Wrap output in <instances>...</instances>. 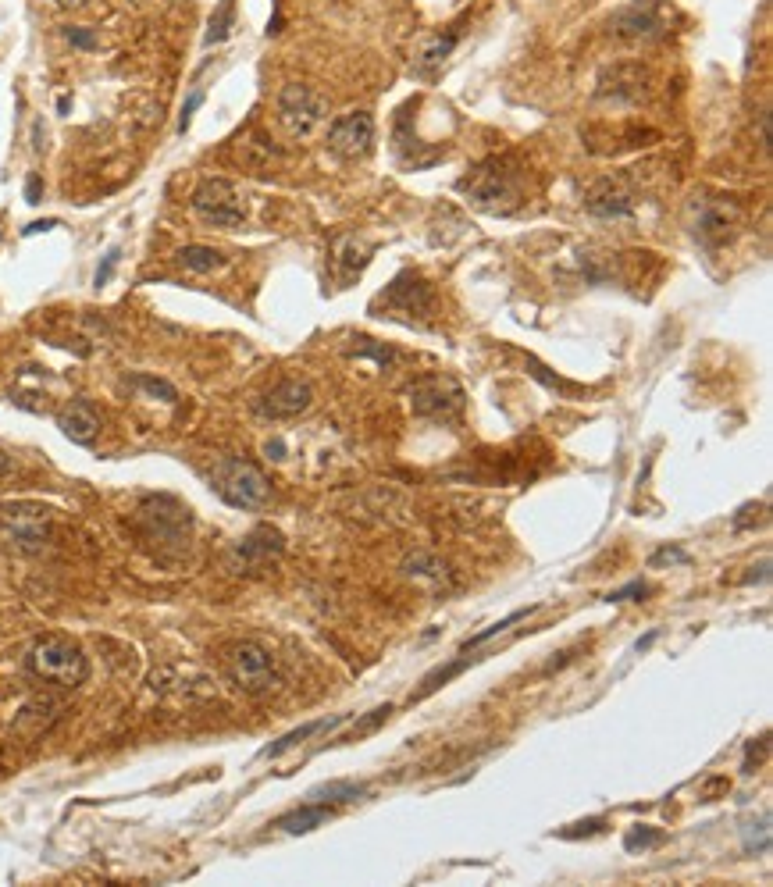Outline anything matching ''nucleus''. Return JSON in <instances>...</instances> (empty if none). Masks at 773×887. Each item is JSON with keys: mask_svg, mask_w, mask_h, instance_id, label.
<instances>
[{"mask_svg": "<svg viewBox=\"0 0 773 887\" xmlns=\"http://www.w3.org/2000/svg\"><path fill=\"white\" fill-rule=\"evenodd\" d=\"M456 189L471 200L474 207L489 214H513L524 204V175L513 168L506 157H489L481 161L471 175L456 182Z\"/></svg>", "mask_w": 773, "mask_h": 887, "instance_id": "obj_1", "label": "nucleus"}, {"mask_svg": "<svg viewBox=\"0 0 773 887\" xmlns=\"http://www.w3.org/2000/svg\"><path fill=\"white\" fill-rule=\"evenodd\" d=\"M54 528V510L40 503L0 506V546L15 553H40Z\"/></svg>", "mask_w": 773, "mask_h": 887, "instance_id": "obj_2", "label": "nucleus"}, {"mask_svg": "<svg viewBox=\"0 0 773 887\" xmlns=\"http://www.w3.org/2000/svg\"><path fill=\"white\" fill-rule=\"evenodd\" d=\"M29 670H33L40 681L75 688V684L86 681L90 663H86V656H82V649L75 642H68V638L61 635H47L29 649Z\"/></svg>", "mask_w": 773, "mask_h": 887, "instance_id": "obj_3", "label": "nucleus"}, {"mask_svg": "<svg viewBox=\"0 0 773 887\" xmlns=\"http://www.w3.org/2000/svg\"><path fill=\"white\" fill-rule=\"evenodd\" d=\"M278 122L293 139H314L328 125V100L314 86L289 82L278 93Z\"/></svg>", "mask_w": 773, "mask_h": 887, "instance_id": "obj_4", "label": "nucleus"}, {"mask_svg": "<svg viewBox=\"0 0 773 887\" xmlns=\"http://www.w3.org/2000/svg\"><path fill=\"white\" fill-rule=\"evenodd\" d=\"M214 489L218 496L225 499L228 506H236V510H257V506L268 503L271 496V485L268 478L261 474V467L250 464V460H221L214 467Z\"/></svg>", "mask_w": 773, "mask_h": 887, "instance_id": "obj_5", "label": "nucleus"}, {"mask_svg": "<svg viewBox=\"0 0 773 887\" xmlns=\"http://www.w3.org/2000/svg\"><path fill=\"white\" fill-rule=\"evenodd\" d=\"M674 22V8L667 0H631L610 18V33L620 40H660Z\"/></svg>", "mask_w": 773, "mask_h": 887, "instance_id": "obj_6", "label": "nucleus"}, {"mask_svg": "<svg viewBox=\"0 0 773 887\" xmlns=\"http://www.w3.org/2000/svg\"><path fill=\"white\" fill-rule=\"evenodd\" d=\"M407 396L414 414L428 417V421H456L460 410H464V389H460L453 378H442V375L417 378L407 389Z\"/></svg>", "mask_w": 773, "mask_h": 887, "instance_id": "obj_7", "label": "nucleus"}, {"mask_svg": "<svg viewBox=\"0 0 773 887\" xmlns=\"http://www.w3.org/2000/svg\"><path fill=\"white\" fill-rule=\"evenodd\" d=\"M189 204H193L196 218L207 221V225H214V228H236V225H243V218H246V207H243V200H239L236 186L225 179H204L200 186H196Z\"/></svg>", "mask_w": 773, "mask_h": 887, "instance_id": "obj_8", "label": "nucleus"}, {"mask_svg": "<svg viewBox=\"0 0 773 887\" xmlns=\"http://www.w3.org/2000/svg\"><path fill=\"white\" fill-rule=\"evenodd\" d=\"M699 218H695V239L709 250H717V246L731 243L734 232L741 225V204L731 200V196H706L695 204Z\"/></svg>", "mask_w": 773, "mask_h": 887, "instance_id": "obj_9", "label": "nucleus"}, {"mask_svg": "<svg viewBox=\"0 0 773 887\" xmlns=\"http://www.w3.org/2000/svg\"><path fill=\"white\" fill-rule=\"evenodd\" d=\"M228 670H232V681H236L246 695H264L278 684L271 656L257 642L232 645V649H228Z\"/></svg>", "mask_w": 773, "mask_h": 887, "instance_id": "obj_10", "label": "nucleus"}, {"mask_svg": "<svg viewBox=\"0 0 773 887\" xmlns=\"http://www.w3.org/2000/svg\"><path fill=\"white\" fill-rule=\"evenodd\" d=\"M328 150L339 161H364L375 150V118L367 111H350L335 118L328 129Z\"/></svg>", "mask_w": 773, "mask_h": 887, "instance_id": "obj_11", "label": "nucleus"}, {"mask_svg": "<svg viewBox=\"0 0 773 887\" xmlns=\"http://www.w3.org/2000/svg\"><path fill=\"white\" fill-rule=\"evenodd\" d=\"M310 403H314V389L307 382L285 378V382H278L275 389L257 399V414L268 417V421H293V417L307 414Z\"/></svg>", "mask_w": 773, "mask_h": 887, "instance_id": "obj_12", "label": "nucleus"}, {"mask_svg": "<svg viewBox=\"0 0 773 887\" xmlns=\"http://www.w3.org/2000/svg\"><path fill=\"white\" fill-rule=\"evenodd\" d=\"M378 303H385L389 310H399V314H432L435 289L424 282V278L403 271V275L389 285V293L378 296Z\"/></svg>", "mask_w": 773, "mask_h": 887, "instance_id": "obj_13", "label": "nucleus"}, {"mask_svg": "<svg viewBox=\"0 0 773 887\" xmlns=\"http://www.w3.org/2000/svg\"><path fill=\"white\" fill-rule=\"evenodd\" d=\"M585 207H588V214L599 221H624L635 214V193L620 186L617 179H603L588 189Z\"/></svg>", "mask_w": 773, "mask_h": 887, "instance_id": "obj_14", "label": "nucleus"}, {"mask_svg": "<svg viewBox=\"0 0 773 887\" xmlns=\"http://www.w3.org/2000/svg\"><path fill=\"white\" fill-rule=\"evenodd\" d=\"M57 424H61L65 439H72L75 446H93L100 435V414L86 403V399H72V403L61 410Z\"/></svg>", "mask_w": 773, "mask_h": 887, "instance_id": "obj_15", "label": "nucleus"}, {"mask_svg": "<svg viewBox=\"0 0 773 887\" xmlns=\"http://www.w3.org/2000/svg\"><path fill=\"white\" fill-rule=\"evenodd\" d=\"M371 246L360 243L357 236H342L339 243H335V278H339V285L346 289V285H353L360 275H364L367 261H371Z\"/></svg>", "mask_w": 773, "mask_h": 887, "instance_id": "obj_16", "label": "nucleus"}, {"mask_svg": "<svg viewBox=\"0 0 773 887\" xmlns=\"http://www.w3.org/2000/svg\"><path fill=\"white\" fill-rule=\"evenodd\" d=\"M403 574L414 581H424V585H432L435 592H449L456 585L453 581V570L439 560V556H428V553H414L403 560Z\"/></svg>", "mask_w": 773, "mask_h": 887, "instance_id": "obj_17", "label": "nucleus"}, {"mask_svg": "<svg viewBox=\"0 0 773 887\" xmlns=\"http://www.w3.org/2000/svg\"><path fill=\"white\" fill-rule=\"evenodd\" d=\"M278 553H282V535H278L275 528H268V524L250 531V535L236 546V556L246 563H264L268 556H278Z\"/></svg>", "mask_w": 773, "mask_h": 887, "instance_id": "obj_18", "label": "nucleus"}, {"mask_svg": "<svg viewBox=\"0 0 773 887\" xmlns=\"http://www.w3.org/2000/svg\"><path fill=\"white\" fill-rule=\"evenodd\" d=\"M175 261H179V268L193 271V275H211V271L225 268V253L214 250V246H182L179 253H175Z\"/></svg>", "mask_w": 773, "mask_h": 887, "instance_id": "obj_19", "label": "nucleus"}, {"mask_svg": "<svg viewBox=\"0 0 773 887\" xmlns=\"http://www.w3.org/2000/svg\"><path fill=\"white\" fill-rule=\"evenodd\" d=\"M353 713H339V717H332V720H314V724H303V727H296V731H289V734H282V738L275 741V745H268V749L261 752L264 759H275V756H282V752H289V749H296V745H300L303 738H310V734H318V731H332V727H339V724H346V720H350Z\"/></svg>", "mask_w": 773, "mask_h": 887, "instance_id": "obj_20", "label": "nucleus"}, {"mask_svg": "<svg viewBox=\"0 0 773 887\" xmlns=\"http://www.w3.org/2000/svg\"><path fill=\"white\" fill-rule=\"evenodd\" d=\"M328 816H332V806L307 802V806H300L296 813H285L275 827H278V831H285V834H307V831H314V827H321Z\"/></svg>", "mask_w": 773, "mask_h": 887, "instance_id": "obj_21", "label": "nucleus"}, {"mask_svg": "<svg viewBox=\"0 0 773 887\" xmlns=\"http://www.w3.org/2000/svg\"><path fill=\"white\" fill-rule=\"evenodd\" d=\"M456 40H460V33H446V36H432V40H424L421 47H417V54H414V65L421 68V72H432L435 65H442V61H446L449 57V50L456 47Z\"/></svg>", "mask_w": 773, "mask_h": 887, "instance_id": "obj_22", "label": "nucleus"}, {"mask_svg": "<svg viewBox=\"0 0 773 887\" xmlns=\"http://www.w3.org/2000/svg\"><path fill=\"white\" fill-rule=\"evenodd\" d=\"M367 788L364 784H353V781H332V784H321L307 795V802H321V806H339V802H357L364 798Z\"/></svg>", "mask_w": 773, "mask_h": 887, "instance_id": "obj_23", "label": "nucleus"}, {"mask_svg": "<svg viewBox=\"0 0 773 887\" xmlns=\"http://www.w3.org/2000/svg\"><path fill=\"white\" fill-rule=\"evenodd\" d=\"M770 841H773V831H770V816H749V820L741 823V845H745V852L749 855H763L770 852Z\"/></svg>", "mask_w": 773, "mask_h": 887, "instance_id": "obj_24", "label": "nucleus"}, {"mask_svg": "<svg viewBox=\"0 0 773 887\" xmlns=\"http://www.w3.org/2000/svg\"><path fill=\"white\" fill-rule=\"evenodd\" d=\"M232 22H236V0H221L218 8H214L211 22H207V36H204L207 47L225 43L228 33H232Z\"/></svg>", "mask_w": 773, "mask_h": 887, "instance_id": "obj_25", "label": "nucleus"}, {"mask_svg": "<svg viewBox=\"0 0 773 887\" xmlns=\"http://www.w3.org/2000/svg\"><path fill=\"white\" fill-rule=\"evenodd\" d=\"M531 613H535V606H528V610H517V613H510V617H503V620H496V624H489V627H485V631H481V635L467 638V642H464V652L478 649V645H485V642H489V638L503 635L506 627H513V624H517V620H528Z\"/></svg>", "mask_w": 773, "mask_h": 887, "instance_id": "obj_26", "label": "nucleus"}, {"mask_svg": "<svg viewBox=\"0 0 773 887\" xmlns=\"http://www.w3.org/2000/svg\"><path fill=\"white\" fill-rule=\"evenodd\" d=\"M663 845V831H656V827H631L624 838V848L627 852H645V848H656Z\"/></svg>", "mask_w": 773, "mask_h": 887, "instance_id": "obj_27", "label": "nucleus"}, {"mask_svg": "<svg viewBox=\"0 0 773 887\" xmlns=\"http://www.w3.org/2000/svg\"><path fill=\"white\" fill-rule=\"evenodd\" d=\"M132 385H136V389H143V392H147V396H154V399H164V403H175V399H179V392H175V385H171V382H164V378L132 375Z\"/></svg>", "mask_w": 773, "mask_h": 887, "instance_id": "obj_28", "label": "nucleus"}, {"mask_svg": "<svg viewBox=\"0 0 773 887\" xmlns=\"http://www.w3.org/2000/svg\"><path fill=\"white\" fill-rule=\"evenodd\" d=\"M389 713H392L389 702H385V706H378V709H371V713H367V717L360 720V724L350 731V741H360V738H367V734H375L378 727H382L385 720H389Z\"/></svg>", "mask_w": 773, "mask_h": 887, "instance_id": "obj_29", "label": "nucleus"}, {"mask_svg": "<svg viewBox=\"0 0 773 887\" xmlns=\"http://www.w3.org/2000/svg\"><path fill=\"white\" fill-rule=\"evenodd\" d=\"M667 563L688 567V563H692V556L684 553V549H677V546H663V549H656V553L649 556V567H667Z\"/></svg>", "mask_w": 773, "mask_h": 887, "instance_id": "obj_30", "label": "nucleus"}, {"mask_svg": "<svg viewBox=\"0 0 773 887\" xmlns=\"http://www.w3.org/2000/svg\"><path fill=\"white\" fill-rule=\"evenodd\" d=\"M645 595H649V585L645 581H631V585L606 595V603H631V599H645Z\"/></svg>", "mask_w": 773, "mask_h": 887, "instance_id": "obj_31", "label": "nucleus"}, {"mask_svg": "<svg viewBox=\"0 0 773 887\" xmlns=\"http://www.w3.org/2000/svg\"><path fill=\"white\" fill-rule=\"evenodd\" d=\"M65 40L72 43V47H82V50H93V47H97V36L86 33V29H75V25H72V29H65Z\"/></svg>", "mask_w": 773, "mask_h": 887, "instance_id": "obj_32", "label": "nucleus"}, {"mask_svg": "<svg viewBox=\"0 0 773 887\" xmlns=\"http://www.w3.org/2000/svg\"><path fill=\"white\" fill-rule=\"evenodd\" d=\"M114 264H118V250H107V253H104V261H100V268H97V278H93V282H97V285H107V278H111Z\"/></svg>", "mask_w": 773, "mask_h": 887, "instance_id": "obj_33", "label": "nucleus"}, {"mask_svg": "<svg viewBox=\"0 0 773 887\" xmlns=\"http://www.w3.org/2000/svg\"><path fill=\"white\" fill-rule=\"evenodd\" d=\"M200 100H204V93H200V90H196L193 97L186 100V107H182V118H179V132L189 129V122H193V111L200 107Z\"/></svg>", "mask_w": 773, "mask_h": 887, "instance_id": "obj_34", "label": "nucleus"}, {"mask_svg": "<svg viewBox=\"0 0 773 887\" xmlns=\"http://www.w3.org/2000/svg\"><path fill=\"white\" fill-rule=\"evenodd\" d=\"M25 200H29V204H40V200H43V179H40V175H29V182H25Z\"/></svg>", "mask_w": 773, "mask_h": 887, "instance_id": "obj_35", "label": "nucleus"}, {"mask_svg": "<svg viewBox=\"0 0 773 887\" xmlns=\"http://www.w3.org/2000/svg\"><path fill=\"white\" fill-rule=\"evenodd\" d=\"M603 827V820H588V823H574V831H563V838H581V834H595Z\"/></svg>", "mask_w": 773, "mask_h": 887, "instance_id": "obj_36", "label": "nucleus"}, {"mask_svg": "<svg viewBox=\"0 0 773 887\" xmlns=\"http://www.w3.org/2000/svg\"><path fill=\"white\" fill-rule=\"evenodd\" d=\"M50 228H57V221H33V225H25L22 228V236H40V232H50Z\"/></svg>", "mask_w": 773, "mask_h": 887, "instance_id": "obj_37", "label": "nucleus"}, {"mask_svg": "<svg viewBox=\"0 0 773 887\" xmlns=\"http://www.w3.org/2000/svg\"><path fill=\"white\" fill-rule=\"evenodd\" d=\"M264 453H268V460H285V442L282 439H271L268 446H264Z\"/></svg>", "mask_w": 773, "mask_h": 887, "instance_id": "obj_38", "label": "nucleus"}, {"mask_svg": "<svg viewBox=\"0 0 773 887\" xmlns=\"http://www.w3.org/2000/svg\"><path fill=\"white\" fill-rule=\"evenodd\" d=\"M759 143H763V150H770V114L759 118Z\"/></svg>", "mask_w": 773, "mask_h": 887, "instance_id": "obj_39", "label": "nucleus"}, {"mask_svg": "<svg viewBox=\"0 0 773 887\" xmlns=\"http://www.w3.org/2000/svg\"><path fill=\"white\" fill-rule=\"evenodd\" d=\"M727 788H731V784H727V781H709L706 788H702V798H713V795H717V791H727Z\"/></svg>", "mask_w": 773, "mask_h": 887, "instance_id": "obj_40", "label": "nucleus"}, {"mask_svg": "<svg viewBox=\"0 0 773 887\" xmlns=\"http://www.w3.org/2000/svg\"><path fill=\"white\" fill-rule=\"evenodd\" d=\"M656 638H660V631H649V635H645V638H638V642H635V649H638V652L652 649V642H656Z\"/></svg>", "mask_w": 773, "mask_h": 887, "instance_id": "obj_41", "label": "nucleus"}, {"mask_svg": "<svg viewBox=\"0 0 773 887\" xmlns=\"http://www.w3.org/2000/svg\"><path fill=\"white\" fill-rule=\"evenodd\" d=\"M11 471H15V460H11V456L0 449V478H4V474H11Z\"/></svg>", "mask_w": 773, "mask_h": 887, "instance_id": "obj_42", "label": "nucleus"}, {"mask_svg": "<svg viewBox=\"0 0 773 887\" xmlns=\"http://www.w3.org/2000/svg\"><path fill=\"white\" fill-rule=\"evenodd\" d=\"M54 4H61V8H79L82 0H54Z\"/></svg>", "mask_w": 773, "mask_h": 887, "instance_id": "obj_43", "label": "nucleus"}]
</instances>
